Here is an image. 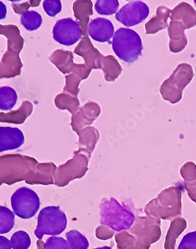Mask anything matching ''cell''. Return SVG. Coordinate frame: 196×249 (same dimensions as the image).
I'll use <instances>...</instances> for the list:
<instances>
[{"instance_id": "cell-8", "label": "cell", "mask_w": 196, "mask_h": 249, "mask_svg": "<svg viewBox=\"0 0 196 249\" xmlns=\"http://www.w3.org/2000/svg\"><path fill=\"white\" fill-rule=\"evenodd\" d=\"M82 30L79 23L71 18L61 19L55 24L53 38L64 46H70L80 40Z\"/></svg>"}, {"instance_id": "cell-6", "label": "cell", "mask_w": 196, "mask_h": 249, "mask_svg": "<svg viewBox=\"0 0 196 249\" xmlns=\"http://www.w3.org/2000/svg\"><path fill=\"white\" fill-rule=\"evenodd\" d=\"M109 207L104 208L101 213V223L109 225L115 231L129 229L134 221V215L121 207L116 200L111 199Z\"/></svg>"}, {"instance_id": "cell-19", "label": "cell", "mask_w": 196, "mask_h": 249, "mask_svg": "<svg viewBox=\"0 0 196 249\" xmlns=\"http://www.w3.org/2000/svg\"><path fill=\"white\" fill-rule=\"evenodd\" d=\"M43 9L49 16L54 18L61 12L62 6L60 0H46L43 2Z\"/></svg>"}, {"instance_id": "cell-4", "label": "cell", "mask_w": 196, "mask_h": 249, "mask_svg": "<svg viewBox=\"0 0 196 249\" xmlns=\"http://www.w3.org/2000/svg\"><path fill=\"white\" fill-rule=\"evenodd\" d=\"M67 216L59 206H48L39 212L35 235L39 240L43 236H57L67 227Z\"/></svg>"}, {"instance_id": "cell-5", "label": "cell", "mask_w": 196, "mask_h": 249, "mask_svg": "<svg viewBox=\"0 0 196 249\" xmlns=\"http://www.w3.org/2000/svg\"><path fill=\"white\" fill-rule=\"evenodd\" d=\"M11 206L15 215L23 219H29L38 213L40 199L33 190L20 187L11 196Z\"/></svg>"}, {"instance_id": "cell-23", "label": "cell", "mask_w": 196, "mask_h": 249, "mask_svg": "<svg viewBox=\"0 0 196 249\" xmlns=\"http://www.w3.org/2000/svg\"><path fill=\"white\" fill-rule=\"evenodd\" d=\"M111 249V248L108 247V246H103V247L96 248V249Z\"/></svg>"}, {"instance_id": "cell-20", "label": "cell", "mask_w": 196, "mask_h": 249, "mask_svg": "<svg viewBox=\"0 0 196 249\" xmlns=\"http://www.w3.org/2000/svg\"><path fill=\"white\" fill-rule=\"evenodd\" d=\"M178 249H196V231H192L184 236Z\"/></svg>"}, {"instance_id": "cell-7", "label": "cell", "mask_w": 196, "mask_h": 249, "mask_svg": "<svg viewBox=\"0 0 196 249\" xmlns=\"http://www.w3.org/2000/svg\"><path fill=\"white\" fill-rule=\"evenodd\" d=\"M149 15V7L142 1H131L123 6L116 14L115 19L125 27L138 25Z\"/></svg>"}, {"instance_id": "cell-22", "label": "cell", "mask_w": 196, "mask_h": 249, "mask_svg": "<svg viewBox=\"0 0 196 249\" xmlns=\"http://www.w3.org/2000/svg\"><path fill=\"white\" fill-rule=\"evenodd\" d=\"M6 13H7V10H6V5L0 1V20L6 18Z\"/></svg>"}, {"instance_id": "cell-17", "label": "cell", "mask_w": 196, "mask_h": 249, "mask_svg": "<svg viewBox=\"0 0 196 249\" xmlns=\"http://www.w3.org/2000/svg\"><path fill=\"white\" fill-rule=\"evenodd\" d=\"M10 243L13 249H29L31 238L25 231H17L10 238Z\"/></svg>"}, {"instance_id": "cell-10", "label": "cell", "mask_w": 196, "mask_h": 249, "mask_svg": "<svg viewBox=\"0 0 196 249\" xmlns=\"http://www.w3.org/2000/svg\"><path fill=\"white\" fill-rule=\"evenodd\" d=\"M24 143L22 131L13 127H0V153L16 150Z\"/></svg>"}, {"instance_id": "cell-1", "label": "cell", "mask_w": 196, "mask_h": 249, "mask_svg": "<svg viewBox=\"0 0 196 249\" xmlns=\"http://www.w3.org/2000/svg\"><path fill=\"white\" fill-rule=\"evenodd\" d=\"M170 20L168 28L170 51L176 53L186 47L188 39L184 31L196 26V11L187 2H181L173 10Z\"/></svg>"}, {"instance_id": "cell-16", "label": "cell", "mask_w": 196, "mask_h": 249, "mask_svg": "<svg viewBox=\"0 0 196 249\" xmlns=\"http://www.w3.org/2000/svg\"><path fill=\"white\" fill-rule=\"evenodd\" d=\"M119 6L118 0H98L96 2L95 10L101 15H111L117 12Z\"/></svg>"}, {"instance_id": "cell-15", "label": "cell", "mask_w": 196, "mask_h": 249, "mask_svg": "<svg viewBox=\"0 0 196 249\" xmlns=\"http://www.w3.org/2000/svg\"><path fill=\"white\" fill-rule=\"evenodd\" d=\"M66 238L71 249H88L89 241L85 236L76 230H71L66 233Z\"/></svg>"}, {"instance_id": "cell-13", "label": "cell", "mask_w": 196, "mask_h": 249, "mask_svg": "<svg viewBox=\"0 0 196 249\" xmlns=\"http://www.w3.org/2000/svg\"><path fill=\"white\" fill-rule=\"evenodd\" d=\"M20 22L26 30L36 31L40 28L43 23V18L40 14L36 11L28 10L23 13Z\"/></svg>"}, {"instance_id": "cell-3", "label": "cell", "mask_w": 196, "mask_h": 249, "mask_svg": "<svg viewBox=\"0 0 196 249\" xmlns=\"http://www.w3.org/2000/svg\"><path fill=\"white\" fill-rule=\"evenodd\" d=\"M194 72L192 65L182 63L177 67L171 76L164 81L160 93L165 101L175 105L181 100L184 89L192 82Z\"/></svg>"}, {"instance_id": "cell-9", "label": "cell", "mask_w": 196, "mask_h": 249, "mask_svg": "<svg viewBox=\"0 0 196 249\" xmlns=\"http://www.w3.org/2000/svg\"><path fill=\"white\" fill-rule=\"evenodd\" d=\"M87 31L93 40L99 42H110L115 35L112 23L103 18L91 20L87 27Z\"/></svg>"}, {"instance_id": "cell-2", "label": "cell", "mask_w": 196, "mask_h": 249, "mask_svg": "<svg viewBox=\"0 0 196 249\" xmlns=\"http://www.w3.org/2000/svg\"><path fill=\"white\" fill-rule=\"evenodd\" d=\"M111 44L116 56L125 62H134L142 56V38L135 31L129 28H119L114 35Z\"/></svg>"}, {"instance_id": "cell-21", "label": "cell", "mask_w": 196, "mask_h": 249, "mask_svg": "<svg viewBox=\"0 0 196 249\" xmlns=\"http://www.w3.org/2000/svg\"><path fill=\"white\" fill-rule=\"evenodd\" d=\"M0 249H12L10 240L4 236L0 235Z\"/></svg>"}, {"instance_id": "cell-11", "label": "cell", "mask_w": 196, "mask_h": 249, "mask_svg": "<svg viewBox=\"0 0 196 249\" xmlns=\"http://www.w3.org/2000/svg\"><path fill=\"white\" fill-rule=\"evenodd\" d=\"M173 10L166 6H160L156 10V16L145 24L146 34H156L160 31L169 28L167 20L171 16Z\"/></svg>"}, {"instance_id": "cell-14", "label": "cell", "mask_w": 196, "mask_h": 249, "mask_svg": "<svg viewBox=\"0 0 196 249\" xmlns=\"http://www.w3.org/2000/svg\"><path fill=\"white\" fill-rule=\"evenodd\" d=\"M15 215L8 208L0 206V234L10 232L15 227Z\"/></svg>"}, {"instance_id": "cell-18", "label": "cell", "mask_w": 196, "mask_h": 249, "mask_svg": "<svg viewBox=\"0 0 196 249\" xmlns=\"http://www.w3.org/2000/svg\"><path fill=\"white\" fill-rule=\"evenodd\" d=\"M45 249H71L67 240L57 236H51L46 241Z\"/></svg>"}, {"instance_id": "cell-12", "label": "cell", "mask_w": 196, "mask_h": 249, "mask_svg": "<svg viewBox=\"0 0 196 249\" xmlns=\"http://www.w3.org/2000/svg\"><path fill=\"white\" fill-rule=\"evenodd\" d=\"M18 101V94L15 89L10 87H0V110L10 111Z\"/></svg>"}, {"instance_id": "cell-24", "label": "cell", "mask_w": 196, "mask_h": 249, "mask_svg": "<svg viewBox=\"0 0 196 249\" xmlns=\"http://www.w3.org/2000/svg\"><path fill=\"white\" fill-rule=\"evenodd\" d=\"M195 3H196V1H195Z\"/></svg>"}]
</instances>
